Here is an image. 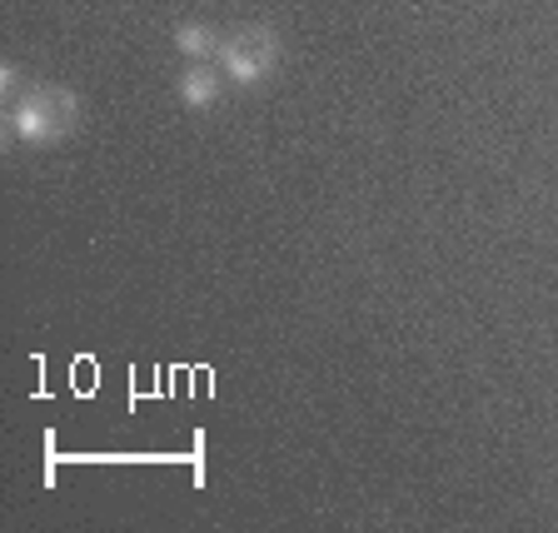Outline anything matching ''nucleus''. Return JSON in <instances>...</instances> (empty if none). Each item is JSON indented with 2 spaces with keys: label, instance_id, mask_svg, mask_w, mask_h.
I'll return each instance as SVG.
<instances>
[{
  "label": "nucleus",
  "instance_id": "f257e3e1",
  "mask_svg": "<svg viewBox=\"0 0 558 533\" xmlns=\"http://www.w3.org/2000/svg\"><path fill=\"white\" fill-rule=\"evenodd\" d=\"M81 125V100L65 85H25L11 105H5V135L15 145H60L70 130Z\"/></svg>",
  "mask_w": 558,
  "mask_h": 533
},
{
  "label": "nucleus",
  "instance_id": "f03ea898",
  "mask_svg": "<svg viewBox=\"0 0 558 533\" xmlns=\"http://www.w3.org/2000/svg\"><path fill=\"white\" fill-rule=\"evenodd\" d=\"M284 60V40H279L275 25H244V31H230L220 40V56L215 65L225 70V81L240 85V90H255Z\"/></svg>",
  "mask_w": 558,
  "mask_h": 533
},
{
  "label": "nucleus",
  "instance_id": "7ed1b4c3",
  "mask_svg": "<svg viewBox=\"0 0 558 533\" xmlns=\"http://www.w3.org/2000/svg\"><path fill=\"white\" fill-rule=\"evenodd\" d=\"M225 70L215 65V60H185V70L174 75V95H180V105L185 110H209V105H220L225 95Z\"/></svg>",
  "mask_w": 558,
  "mask_h": 533
},
{
  "label": "nucleus",
  "instance_id": "20e7f679",
  "mask_svg": "<svg viewBox=\"0 0 558 533\" xmlns=\"http://www.w3.org/2000/svg\"><path fill=\"white\" fill-rule=\"evenodd\" d=\"M220 40L225 35L215 31V25H205V21H180L170 31V46L180 50L185 60H215L220 56Z\"/></svg>",
  "mask_w": 558,
  "mask_h": 533
},
{
  "label": "nucleus",
  "instance_id": "39448f33",
  "mask_svg": "<svg viewBox=\"0 0 558 533\" xmlns=\"http://www.w3.org/2000/svg\"><path fill=\"white\" fill-rule=\"evenodd\" d=\"M21 90H25V75H21V65H15V60H0V100L11 105Z\"/></svg>",
  "mask_w": 558,
  "mask_h": 533
}]
</instances>
